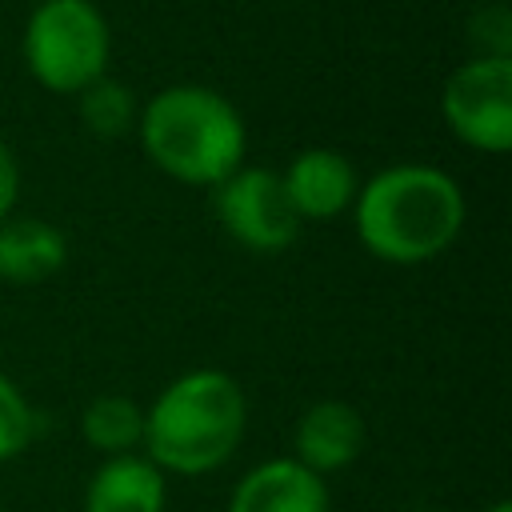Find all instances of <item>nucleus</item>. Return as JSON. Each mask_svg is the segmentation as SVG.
<instances>
[{
  "label": "nucleus",
  "mask_w": 512,
  "mask_h": 512,
  "mask_svg": "<svg viewBox=\"0 0 512 512\" xmlns=\"http://www.w3.org/2000/svg\"><path fill=\"white\" fill-rule=\"evenodd\" d=\"M164 472L148 456H108L84 492V512H164Z\"/></svg>",
  "instance_id": "9d476101"
},
{
  "label": "nucleus",
  "mask_w": 512,
  "mask_h": 512,
  "mask_svg": "<svg viewBox=\"0 0 512 512\" xmlns=\"http://www.w3.org/2000/svg\"><path fill=\"white\" fill-rule=\"evenodd\" d=\"M76 96H80V120H84V128L92 136H100V140H116V136H124L136 124V100H132V92L124 84L108 80V76L92 80Z\"/></svg>",
  "instance_id": "ddd939ff"
},
{
  "label": "nucleus",
  "mask_w": 512,
  "mask_h": 512,
  "mask_svg": "<svg viewBox=\"0 0 512 512\" xmlns=\"http://www.w3.org/2000/svg\"><path fill=\"white\" fill-rule=\"evenodd\" d=\"M280 180L300 220H332L348 212L360 192L352 160L336 148H304Z\"/></svg>",
  "instance_id": "0eeeda50"
},
{
  "label": "nucleus",
  "mask_w": 512,
  "mask_h": 512,
  "mask_svg": "<svg viewBox=\"0 0 512 512\" xmlns=\"http://www.w3.org/2000/svg\"><path fill=\"white\" fill-rule=\"evenodd\" d=\"M216 216L248 252H284L300 232V216L284 192L280 172L272 168H236L228 180H220Z\"/></svg>",
  "instance_id": "423d86ee"
},
{
  "label": "nucleus",
  "mask_w": 512,
  "mask_h": 512,
  "mask_svg": "<svg viewBox=\"0 0 512 512\" xmlns=\"http://www.w3.org/2000/svg\"><path fill=\"white\" fill-rule=\"evenodd\" d=\"M364 448V420L344 400H316L296 420V464L316 476L348 468Z\"/></svg>",
  "instance_id": "1a4fd4ad"
},
{
  "label": "nucleus",
  "mask_w": 512,
  "mask_h": 512,
  "mask_svg": "<svg viewBox=\"0 0 512 512\" xmlns=\"http://www.w3.org/2000/svg\"><path fill=\"white\" fill-rule=\"evenodd\" d=\"M68 260L64 232L48 220H0V280L40 284Z\"/></svg>",
  "instance_id": "9b49d317"
},
{
  "label": "nucleus",
  "mask_w": 512,
  "mask_h": 512,
  "mask_svg": "<svg viewBox=\"0 0 512 512\" xmlns=\"http://www.w3.org/2000/svg\"><path fill=\"white\" fill-rule=\"evenodd\" d=\"M488 512H512V504H508V500H496V504H492Z\"/></svg>",
  "instance_id": "f3484780"
},
{
  "label": "nucleus",
  "mask_w": 512,
  "mask_h": 512,
  "mask_svg": "<svg viewBox=\"0 0 512 512\" xmlns=\"http://www.w3.org/2000/svg\"><path fill=\"white\" fill-rule=\"evenodd\" d=\"M84 444L108 456H124L144 440V412L128 396H96L80 416Z\"/></svg>",
  "instance_id": "f8f14e48"
},
{
  "label": "nucleus",
  "mask_w": 512,
  "mask_h": 512,
  "mask_svg": "<svg viewBox=\"0 0 512 512\" xmlns=\"http://www.w3.org/2000/svg\"><path fill=\"white\" fill-rule=\"evenodd\" d=\"M244 424L248 404L240 384L220 368H192L152 400L140 444L160 472L204 476L236 452Z\"/></svg>",
  "instance_id": "f03ea898"
},
{
  "label": "nucleus",
  "mask_w": 512,
  "mask_h": 512,
  "mask_svg": "<svg viewBox=\"0 0 512 512\" xmlns=\"http://www.w3.org/2000/svg\"><path fill=\"white\" fill-rule=\"evenodd\" d=\"M360 244L384 264H424L464 228V192L436 164H392L352 200Z\"/></svg>",
  "instance_id": "f257e3e1"
},
{
  "label": "nucleus",
  "mask_w": 512,
  "mask_h": 512,
  "mask_svg": "<svg viewBox=\"0 0 512 512\" xmlns=\"http://www.w3.org/2000/svg\"><path fill=\"white\" fill-rule=\"evenodd\" d=\"M108 24L92 0H40L24 28V64L48 92L76 96L108 68Z\"/></svg>",
  "instance_id": "20e7f679"
},
{
  "label": "nucleus",
  "mask_w": 512,
  "mask_h": 512,
  "mask_svg": "<svg viewBox=\"0 0 512 512\" xmlns=\"http://www.w3.org/2000/svg\"><path fill=\"white\" fill-rule=\"evenodd\" d=\"M32 444V408L24 392L0 372V464L16 460Z\"/></svg>",
  "instance_id": "4468645a"
},
{
  "label": "nucleus",
  "mask_w": 512,
  "mask_h": 512,
  "mask_svg": "<svg viewBox=\"0 0 512 512\" xmlns=\"http://www.w3.org/2000/svg\"><path fill=\"white\" fill-rule=\"evenodd\" d=\"M440 112L448 128L476 152H508L512 148V60L508 56H476L460 64L440 96Z\"/></svg>",
  "instance_id": "39448f33"
},
{
  "label": "nucleus",
  "mask_w": 512,
  "mask_h": 512,
  "mask_svg": "<svg viewBox=\"0 0 512 512\" xmlns=\"http://www.w3.org/2000/svg\"><path fill=\"white\" fill-rule=\"evenodd\" d=\"M476 28H480V44L488 48L480 56H508L512 28H508V8L504 4H492V8L476 12Z\"/></svg>",
  "instance_id": "2eb2a0df"
},
{
  "label": "nucleus",
  "mask_w": 512,
  "mask_h": 512,
  "mask_svg": "<svg viewBox=\"0 0 512 512\" xmlns=\"http://www.w3.org/2000/svg\"><path fill=\"white\" fill-rule=\"evenodd\" d=\"M136 128L148 160L180 184L216 188L244 168V120L232 100L212 88L172 84L156 92L136 112Z\"/></svg>",
  "instance_id": "7ed1b4c3"
},
{
  "label": "nucleus",
  "mask_w": 512,
  "mask_h": 512,
  "mask_svg": "<svg viewBox=\"0 0 512 512\" xmlns=\"http://www.w3.org/2000/svg\"><path fill=\"white\" fill-rule=\"evenodd\" d=\"M228 512H328V488L324 476L276 456L240 476Z\"/></svg>",
  "instance_id": "6e6552de"
},
{
  "label": "nucleus",
  "mask_w": 512,
  "mask_h": 512,
  "mask_svg": "<svg viewBox=\"0 0 512 512\" xmlns=\"http://www.w3.org/2000/svg\"><path fill=\"white\" fill-rule=\"evenodd\" d=\"M16 196H20V168L8 144L0 140V220H8V212L16 208Z\"/></svg>",
  "instance_id": "dca6fc26"
}]
</instances>
